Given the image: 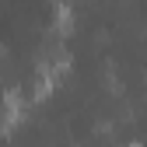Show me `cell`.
Segmentation results:
<instances>
[{
	"label": "cell",
	"mask_w": 147,
	"mask_h": 147,
	"mask_svg": "<svg viewBox=\"0 0 147 147\" xmlns=\"http://www.w3.org/2000/svg\"><path fill=\"white\" fill-rule=\"evenodd\" d=\"M133 147H140V144H133Z\"/></svg>",
	"instance_id": "1"
}]
</instances>
